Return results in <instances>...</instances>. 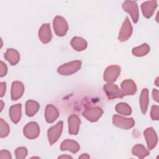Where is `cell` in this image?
Listing matches in <instances>:
<instances>
[{
	"label": "cell",
	"mask_w": 159,
	"mask_h": 159,
	"mask_svg": "<svg viewBox=\"0 0 159 159\" xmlns=\"http://www.w3.org/2000/svg\"><path fill=\"white\" fill-rule=\"evenodd\" d=\"M90 157L87 153H83L81 156L79 157V158H89Z\"/></svg>",
	"instance_id": "836d02e7"
},
{
	"label": "cell",
	"mask_w": 159,
	"mask_h": 159,
	"mask_svg": "<svg viewBox=\"0 0 159 159\" xmlns=\"http://www.w3.org/2000/svg\"><path fill=\"white\" fill-rule=\"evenodd\" d=\"M40 105L34 100H28L25 102V114L28 117L34 116L39 111Z\"/></svg>",
	"instance_id": "603a6c76"
},
{
	"label": "cell",
	"mask_w": 159,
	"mask_h": 159,
	"mask_svg": "<svg viewBox=\"0 0 159 159\" xmlns=\"http://www.w3.org/2000/svg\"><path fill=\"white\" fill-rule=\"evenodd\" d=\"M39 37L43 43H48L52 38L50 24H43L39 30Z\"/></svg>",
	"instance_id": "7c38bea8"
},
{
	"label": "cell",
	"mask_w": 159,
	"mask_h": 159,
	"mask_svg": "<svg viewBox=\"0 0 159 159\" xmlns=\"http://www.w3.org/2000/svg\"><path fill=\"white\" fill-rule=\"evenodd\" d=\"M28 154L27 149L24 147H20L16 149L15 155L17 159H24Z\"/></svg>",
	"instance_id": "83f0119b"
},
{
	"label": "cell",
	"mask_w": 159,
	"mask_h": 159,
	"mask_svg": "<svg viewBox=\"0 0 159 159\" xmlns=\"http://www.w3.org/2000/svg\"><path fill=\"white\" fill-rule=\"evenodd\" d=\"M10 132V128L6 122L3 119H0V137L4 138L7 137Z\"/></svg>",
	"instance_id": "4316f807"
},
{
	"label": "cell",
	"mask_w": 159,
	"mask_h": 159,
	"mask_svg": "<svg viewBox=\"0 0 159 159\" xmlns=\"http://www.w3.org/2000/svg\"><path fill=\"white\" fill-rule=\"evenodd\" d=\"M132 155L138 157L140 158H143L144 157L149 155V151L142 144L135 145L132 149Z\"/></svg>",
	"instance_id": "cb8c5ba5"
},
{
	"label": "cell",
	"mask_w": 159,
	"mask_h": 159,
	"mask_svg": "<svg viewBox=\"0 0 159 159\" xmlns=\"http://www.w3.org/2000/svg\"><path fill=\"white\" fill-rule=\"evenodd\" d=\"M53 27L57 35L65 36L68 30V25L66 19L60 16H57L53 21Z\"/></svg>",
	"instance_id": "7a4b0ae2"
},
{
	"label": "cell",
	"mask_w": 159,
	"mask_h": 159,
	"mask_svg": "<svg viewBox=\"0 0 159 159\" xmlns=\"http://www.w3.org/2000/svg\"><path fill=\"white\" fill-rule=\"evenodd\" d=\"M150 52V47L147 43H143L140 46L132 48V53L135 57H143Z\"/></svg>",
	"instance_id": "d4e9b609"
},
{
	"label": "cell",
	"mask_w": 159,
	"mask_h": 159,
	"mask_svg": "<svg viewBox=\"0 0 159 159\" xmlns=\"http://www.w3.org/2000/svg\"><path fill=\"white\" fill-rule=\"evenodd\" d=\"M103 114L102 109L99 107H93L86 109L83 112V116L89 121L94 122L98 120Z\"/></svg>",
	"instance_id": "8fae6325"
},
{
	"label": "cell",
	"mask_w": 159,
	"mask_h": 159,
	"mask_svg": "<svg viewBox=\"0 0 159 159\" xmlns=\"http://www.w3.org/2000/svg\"><path fill=\"white\" fill-rule=\"evenodd\" d=\"M148 103H149L148 89L147 88H143L140 96V106L142 112L144 115L147 112Z\"/></svg>",
	"instance_id": "7402d4cb"
},
{
	"label": "cell",
	"mask_w": 159,
	"mask_h": 159,
	"mask_svg": "<svg viewBox=\"0 0 159 159\" xmlns=\"http://www.w3.org/2000/svg\"><path fill=\"white\" fill-rule=\"evenodd\" d=\"M68 132L71 135H77L79 132L81 120L78 116L72 114L68 119Z\"/></svg>",
	"instance_id": "5bb4252c"
},
{
	"label": "cell",
	"mask_w": 159,
	"mask_h": 159,
	"mask_svg": "<svg viewBox=\"0 0 159 159\" xmlns=\"http://www.w3.org/2000/svg\"><path fill=\"white\" fill-rule=\"evenodd\" d=\"M24 92V86L23 83L19 81H13L11 86V97L12 101H16L20 98Z\"/></svg>",
	"instance_id": "4fadbf2b"
},
{
	"label": "cell",
	"mask_w": 159,
	"mask_h": 159,
	"mask_svg": "<svg viewBox=\"0 0 159 159\" xmlns=\"http://www.w3.org/2000/svg\"><path fill=\"white\" fill-rule=\"evenodd\" d=\"M1 111L2 110V107H3V106H4V103H3V102H2V101L1 100Z\"/></svg>",
	"instance_id": "8d00e7d4"
},
{
	"label": "cell",
	"mask_w": 159,
	"mask_h": 159,
	"mask_svg": "<svg viewBox=\"0 0 159 159\" xmlns=\"http://www.w3.org/2000/svg\"><path fill=\"white\" fill-rule=\"evenodd\" d=\"M0 76L3 77L6 75L7 73V67L6 65L2 61L0 62Z\"/></svg>",
	"instance_id": "f546056e"
},
{
	"label": "cell",
	"mask_w": 159,
	"mask_h": 159,
	"mask_svg": "<svg viewBox=\"0 0 159 159\" xmlns=\"http://www.w3.org/2000/svg\"><path fill=\"white\" fill-rule=\"evenodd\" d=\"M22 105L20 103L12 105L9 110V114L11 120L14 124H17L21 118Z\"/></svg>",
	"instance_id": "d6986e66"
},
{
	"label": "cell",
	"mask_w": 159,
	"mask_h": 159,
	"mask_svg": "<svg viewBox=\"0 0 159 159\" xmlns=\"http://www.w3.org/2000/svg\"><path fill=\"white\" fill-rule=\"evenodd\" d=\"M150 117L153 120H158L159 119V107L157 105H153L151 107Z\"/></svg>",
	"instance_id": "f1b7e54d"
},
{
	"label": "cell",
	"mask_w": 159,
	"mask_h": 159,
	"mask_svg": "<svg viewBox=\"0 0 159 159\" xmlns=\"http://www.w3.org/2000/svg\"><path fill=\"white\" fill-rule=\"evenodd\" d=\"M120 73V67L118 65H111L106 68L104 71V80L109 83H114L116 81Z\"/></svg>",
	"instance_id": "52a82bcc"
},
{
	"label": "cell",
	"mask_w": 159,
	"mask_h": 159,
	"mask_svg": "<svg viewBox=\"0 0 159 159\" xmlns=\"http://www.w3.org/2000/svg\"><path fill=\"white\" fill-rule=\"evenodd\" d=\"M0 158H1V159H4V158L11 159L12 156L11 155V153L8 150H2L0 152Z\"/></svg>",
	"instance_id": "4dcf8cb0"
},
{
	"label": "cell",
	"mask_w": 159,
	"mask_h": 159,
	"mask_svg": "<svg viewBox=\"0 0 159 159\" xmlns=\"http://www.w3.org/2000/svg\"><path fill=\"white\" fill-rule=\"evenodd\" d=\"M59 116V112L56 107L52 104H48L45 111V120L48 123L53 122Z\"/></svg>",
	"instance_id": "ac0fdd59"
},
{
	"label": "cell",
	"mask_w": 159,
	"mask_h": 159,
	"mask_svg": "<svg viewBox=\"0 0 159 159\" xmlns=\"http://www.w3.org/2000/svg\"><path fill=\"white\" fill-rule=\"evenodd\" d=\"M70 44L74 50L78 52H81L85 50L88 46L86 40L80 37H74L70 42Z\"/></svg>",
	"instance_id": "44dd1931"
},
{
	"label": "cell",
	"mask_w": 159,
	"mask_h": 159,
	"mask_svg": "<svg viewBox=\"0 0 159 159\" xmlns=\"http://www.w3.org/2000/svg\"><path fill=\"white\" fill-rule=\"evenodd\" d=\"M81 66V61L80 60H75L68 62L60 66L57 69V72L61 75H71L77 72Z\"/></svg>",
	"instance_id": "6da1fadb"
},
{
	"label": "cell",
	"mask_w": 159,
	"mask_h": 159,
	"mask_svg": "<svg viewBox=\"0 0 159 159\" xmlns=\"http://www.w3.org/2000/svg\"><path fill=\"white\" fill-rule=\"evenodd\" d=\"M23 133L24 136L29 139H35L40 134V127L36 122H30L24 127Z\"/></svg>",
	"instance_id": "ba28073f"
},
{
	"label": "cell",
	"mask_w": 159,
	"mask_h": 159,
	"mask_svg": "<svg viewBox=\"0 0 159 159\" xmlns=\"http://www.w3.org/2000/svg\"><path fill=\"white\" fill-rule=\"evenodd\" d=\"M122 9L124 11L129 13L133 20L135 24L139 20V13L137 4L135 1H125L122 5Z\"/></svg>",
	"instance_id": "277c9868"
},
{
	"label": "cell",
	"mask_w": 159,
	"mask_h": 159,
	"mask_svg": "<svg viewBox=\"0 0 159 159\" xmlns=\"http://www.w3.org/2000/svg\"><path fill=\"white\" fill-rule=\"evenodd\" d=\"M133 27L128 17H126L119 33L118 39L120 42L127 40L132 35Z\"/></svg>",
	"instance_id": "9c48e42d"
},
{
	"label": "cell",
	"mask_w": 159,
	"mask_h": 159,
	"mask_svg": "<svg viewBox=\"0 0 159 159\" xmlns=\"http://www.w3.org/2000/svg\"><path fill=\"white\" fill-rule=\"evenodd\" d=\"M106 96L109 100H112L116 98H122L124 96V94L121 89L116 85L112 83H107L104 84L103 87Z\"/></svg>",
	"instance_id": "8992f818"
},
{
	"label": "cell",
	"mask_w": 159,
	"mask_h": 159,
	"mask_svg": "<svg viewBox=\"0 0 159 159\" xmlns=\"http://www.w3.org/2000/svg\"><path fill=\"white\" fill-rule=\"evenodd\" d=\"M115 109L117 112L124 116H130L132 114L131 107L125 102L118 103L116 106Z\"/></svg>",
	"instance_id": "484cf974"
},
{
	"label": "cell",
	"mask_w": 159,
	"mask_h": 159,
	"mask_svg": "<svg viewBox=\"0 0 159 159\" xmlns=\"http://www.w3.org/2000/svg\"><path fill=\"white\" fill-rule=\"evenodd\" d=\"M60 149L61 151L68 150L73 153H76L80 150V146L76 141L70 139H66L61 142L60 145Z\"/></svg>",
	"instance_id": "e0dca14e"
},
{
	"label": "cell",
	"mask_w": 159,
	"mask_h": 159,
	"mask_svg": "<svg viewBox=\"0 0 159 159\" xmlns=\"http://www.w3.org/2000/svg\"><path fill=\"white\" fill-rule=\"evenodd\" d=\"M0 87H1V90H0V96L2 98L4 96L6 93V82H1L0 83Z\"/></svg>",
	"instance_id": "1f68e13d"
},
{
	"label": "cell",
	"mask_w": 159,
	"mask_h": 159,
	"mask_svg": "<svg viewBox=\"0 0 159 159\" xmlns=\"http://www.w3.org/2000/svg\"><path fill=\"white\" fill-rule=\"evenodd\" d=\"M4 57L12 66L17 65L20 60L19 53L14 48H7Z\"/></svg>",
	"instance_id": "ffe728a7"
},
{
	"label": "cell",
	"mask_w": 159,
	"mask_h": 159,
	"mask_svg": "<svg viewBox=\"0 0 159 159\" xmlns=\"http://www.w3.org/2000/svg\"><path fill=\"white\" fill-rule=\"evenodd\" d=\"M143 136L145 139L147 147L149 150L154 148L158 142L157 134L153 127H148L143 132Z\"/></svg>",
	"instance_id": "30bf717a"
},
{
	"label": "cell",
	"mask_w": 159,
	"mask_h": 159,
	"mask_svg": "<svg viewBox=\"0 0 159 159\" xmlns=\"http://www.w3.org/2000/svg\"><path fill=\"white\" fill-rule=\"evenodd\" d=\"M157 7V2L156 1H145L141 4V9L143 15L146 18L151 17L156 8Z\"/></svg>",
	"instance_id": "9a60e30c"
},
{
	"label": "cell",
	"mask_w": 159,
	"mask_h": 159,
	"mask_svg": "<svg viewBox=\"0 0 159 159\" xmlns=\"http://www.w3.org/2000/svg\"><path fill=\"white\" fill-rule=\"evenodd\" d=\"M121 89L124 95H133L137 92L135 83L131 79L124 80L120 84Z\"/></svg>",
	"instance_id": "2e32d148"
},
{
	"label": "cell",
	"mask_w": 159,
	"mask_h": 159,
	"mask_svg": "<svg viewBox=\"0 0 159 159\" xmlns=\"http://www.w3.org/2000/svg\"><path fill=\"white\" fill-rule=\"evenodd\" d=\"M158 91L157 89H153L152 91V97L153 98V99L157 102H158L159 100H158Z\"/></svg>",
	"instance_id": "d6a6232c"
},
{
	"label": "cell",
	"mask_w": 159,
	"mask_h": 159,
	"mask_svg": "<svg viewBox=\"0 0 159 159\" xmlns=\"http://www.w3.org/2000/svg\"><path fill=\"white\" fill-rule=\"evenodd\" d=\"M63 121H59L57 124L49 128L47 131V136L50 144L52 145L55 143L61 136L63 130Z\"/></svg>",
	"instance_id": "5b68a950"
},
{
	"label": "cell",
	"mask_w": 159,
	"mask_h": 159,
	"mask_svg": "<svg viewBox=\"0 0 159 159\" xmlns=\"http://www.w3.org/2000/svg\"><path fill=\"white\" fill-rule=\"evenodd\" d=\"M58 158H73L71 156H68V155H61L58 157Z\"/></svg>",
	"instance_id": "e575fe53"
},
{
	"label": "cell",
	"mask_w": 159,
	"mask_h": 159,
	"mask_svg": "<svg viewBox=\"0 0 159 159\" xmlns=\"http://www.w3.org/2000/svg\"><path fill=\"white\" fill-rule=\"evenodd\" d=\"M112 123L115 126L122 129H130L135 125L133 118H127L117 114H114L112 116Z\"/></svg>",
	"instance_id": "3957f363"
},
{
	"label": "cell",
	"mask_w": 159,
	"mask_h": 159,
	"mask_svg": "<svg viewBox=\"0 0 159 159\" xmlns=\"http://www.w3.org/2000/svg\"><path fill=\"white\" fill-rule=\"evenodd\" d=\"M158 77H157V78H156V80H155V83L156 86H158Z\"/></svg>",
	"instance_id": "d590c367"
}]
</instances>
